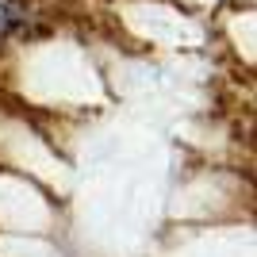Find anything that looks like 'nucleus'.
Here are the masks:
<instances>
[{"mask_svg": "<svg viewBox=\"0 0 257 257\" xmlns=\"http://www.w3.org/2000/svg\"><path fill=\"white\" fill-rule=\"evenodd\" d=\"M12 23H16V8H12V4H8V0H0V35H4V31H8V27H12Z\"/></svg>", "mask_w": 257, "mask_h": 257, "instance_id": "1", "label": "nucleus"}]
</instances>
